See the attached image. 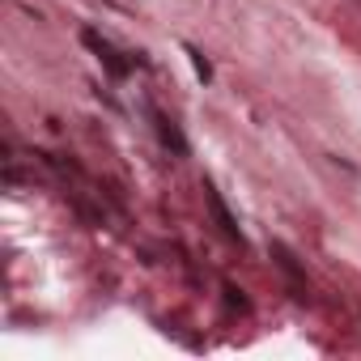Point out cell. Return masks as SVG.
I'll use <instances>...</instances> for the list:
<instances>
[{
	"instance_id": "277c9868",
	"label": "cell",
	"mask_w": 361,
	"mask_h": 361,
	"mask_svg": "<svg viewBox=\"0 0 361 361\" xmlns=\"http://www.w3.org/2000/svg\"><path fill=\"white\" fill-rule=\"evenodd\" d=\"M268 251H272V259L281 264V272H285V276H289V281H293V285L302 289V268H298V259H293V251H289L285 243H272Z\"/></svg>"
},
{
	"instance_id": "7a4b0ae2",
	"label": "cell",
	"mask_w": 361,
	"mask_h": 361,
	"mask_svg": "<svg viewBox=\"0 0 361 361\" xmlns=\"http://www.w3.org/2000/svg\"><path fill=\"white\" fill-rule=\"evenodd\" d=\"M204 196H209V209H213V217H217V226H221V234H226L230 243H238V247H243V230H238V221L230 217V209L221 204V196H217L213 188H204Z\"/></svg>"
},
{
	"instance_id": "3957f363",
	"label": "cell",
	"mask_w": 361,
	"mask_h": 361,
	"mask_svg": "<svg viewBox=\"0 0 361 361\" xmlns=\"http://www.w3.org/2000/svg\"><path fill=\"white\" fill-rule=\"evenodd\" d=\"M153 128H157V140H161L170 153H188V140H183V132L174 128V119H166V115L153 111Z\"/></svg>"
},
{
	"instance_id": "8992f818",
	"label": "cell",
	"mask_w": 361,
	"mask_h": 361,
	"mask_svg": "<svg viewBox=\"0 0 361 361\" xmlns=\"http://www.w3.org/2000/svg\"><path fill=\"white\" fill-rule=\"evenodd\" d=\"M188 56H192V60H196V73H200V77H204V81H209V77H213V68H209V60H204V56H200V51H188Z\"/></svg>"
},
{
	"instance_id": "6da1fadb",
	"label": "cell",
	"mask_w": 361,
	"mask_h": 361,
	"mask_svg": "<svg viewBox=\"0 0 361 361\" xmlns=\"http://www.w3.org/2000/svg\"><path fill=\"white\" fill-rule=\"evenodd\" d=\"M81 43L102 60V68H106L111 77H128V73H132V60H123V56L115 51V43H111V39H102L98 30H81Z\"/></svg>"
},
{
	"instance_id": "5b68a950",
	"label": "cell",
	"mask_w": 361,
	"mask_h": 361,
	"mask_svg": "<svg viewBox=\"0 0 361 361\" xmlns=\"http://www.w3.org/2000/svg\"><path fill=\"white\" fill-rule=\"evenodd\" d=\"M226 302L238 306V310H247V298H243V289H234V285H226Z\"/></svg>"
}]
</instances>
